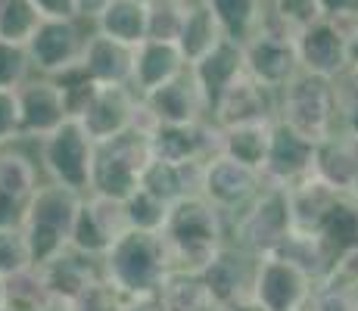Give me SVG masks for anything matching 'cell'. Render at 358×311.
<instances>
[{
	"label": "cell",
	"instance_id": "obj_1",
	"mask_svg": "<svg viewBox=\"0 0 358 311\" xmlns=\"http://www.w3.org/2000/svg\"><path fill=\"white\" fill-rule=\"evenodd\" d=\"M162 240L169 249L171 271L203 274L218 249L231 240V221L206 196H187L171 205Z\"/></svg>",
	"mask_w": 358,
	"mask_h": 311
},
{
	"label": "cell",
	"instance_id": "obj_2",
	"mask_svg": "<svg viewBox=\"0 0 358 311\" xmlns=\"http://www.w3.org/2000/svg\"><path fill=\"white\" fill-rule=\"evenodd\" d=\"M81 199H85L81 193L53 181H44L31 193V199L25 203L22 231L29 240L34 268L50 265L66 249H72V227L78 218Z\"/></svg>",
	"mask_w": 358,
	"mask_h": 311
},
{
	"label": "cell",
	"instance_id": "obj_3",
	"mask_svg": "<svg viewBox=\"0 0 358 311\" xmlns=\"http://www.w3.org/2000/svg\"><path fill=\"white\" fill-rule=\"evenodd\" d=\"M103 280L119 296H150L159 293L171 274L169 249L162 233L125 231L103 255Z\"/></svg>",
	"mask_w": 358,
	"mask_h": 311
},
{
	"label": "cell",
	"instance_id": "obj_4",
	"mask_svg": "<svg viewBox=\"0 0 358 311\" xmlns=\"http://www.w3.org/2000/svg\"><path fill=\"white\" fill-rule=\"evenodd\" d=\"M153 162L147 131L131 128L125 134L103 140L94 150V175H91V193L109 196L125 203L131 193L141 190L143 171Z\"/></svg>",
	"mask_w": 358,
	"mask_h": 311
},
{
	"label": "cell",
	"instance_id": "obj_5",
	"mask_svg": "<svg viewBox=\"0 0 358 311\" xmlns=\"http://www.w3.org/2000/svg\"><path fill=\"white\" fill-rule=\"evenodd\" d=\"M278 122L290 124L302 137L321 143L340 131V106H336L334 81L321 75L299 72L278 94Z\"/></svg>",
	"mask_w": 358,
	"mask_h": 311
},
{
	"label": "cell",
	"instance_id": "obj_6",
	"mask_svg": "<svg viewBox=\"0 0 358 311\" xmlns=\"http://www.w3.org/2000/svg\"><path fill=\"white\" fill-rule=\"evenodd\" d=\"M38 162L44 171V181L63 184L69 190L87 196L91 193V175H94V150L97 143L85 131L78 119H66L57 131L41 137L34 143Z\"/></svg>",
	"mask_w": 358,
	"mask_h": 311
},
{
	"label": "cell",
	"instance_id": "obj_7",
	"mask_svg": "<svg viewBox=\"0 0 358 311\" xmlns=\"http://www.w3.org/2000/svg\"><path fill=\"white\" fill-rule=\"evenodd\" d=\"M293 231V215H290V196L284 187L265 184L262 193L231 218V243L243 246L252 255H268L280 246V240Z\"/></svg>",
	"mask_w": 358,
	"mask_h": 311
},
{
	"label": "cell",
	"instance_id": "obj_8",
	"mask_svg": "<svg viewBox=\"0 0 358 311\" xmlns=\"http://www.w3.org/2000/svg\"><path fill=\"white\" fill-rule=\"evenodd\" d=\"M91 31L94 25L85 22V19H44L38 25V31L31 34V41L25 44L34 75L57 78V75L69 72V68L81 66Z\"/></svg>",
	"mask_w": 358,
	"mask_h": 311
},
{
	"label": "cell",
	"instance_id": "obj_9",
	"mask_svg": "<svg viewBox=\"0 0 358 311\" xmlns=\"http://www.w3.org/2000/svg\"><path fill=\"white\" fill-rule=\"evenodd\" d=\"M243 59H246V72L259 85L271 87L278 94L302 72L299 50H296V34L274 25L271 19L262 25L256 38H250L243 44Z\"/></svg>",
	"mask_w": 358,
	"mask_h": 311
},
{
	"label": "cell",
	"instance_id": "obj_10",
	"mask_svg": "<svg viewBox=\"0 0 358 311\" xmlns=\"http://www.w3.org/2000/svg\"><path fill=\"white\" fill-rule=\"evenodd\" d=\"M262 187H265L262 171L250 168V165H243V162H234L231 156H215L206 162L203 193H199V196H206L231 221L259 196Z\"/></svg>",
	"mask_w": 358,
	"mask_h": 311
},
{
	"label": "cell",
	"instance_id": "obj_11",
	"mask_svg": "<svg viewBox=\"0 0 358 311\" xmlns=\"http://www.w3.org/2000/svg\"><path fill=\"white\" fill-rule=\"evenodd\" d=\"M355 22H336L324 19L312 22L308 29L296 34V50H299V66L308 75H321V78L334 81L349 68V34Z\"/></svg>",
	"mask_w": 358,
	"mask_h": 311
},
{
	"label": "cell",
	"instance_id": "obj_12",
	"mask_svg": "<svg viewBox=\"0 0 358 311\" xmlns=\"http://www.w3.org/2000/svg\"><path fill=\"white\" fill-rule=\"evenodd\" d=\"M128 231V218H125V203L109 196H97L87 193L81 199L78 218L72 227V249L81 255L103 261V255L113 249V243Z\"/></svg>",
	"mask_w": 358,
	"mask_h": 311
},
{
	"label": "cell",
	"instance_id": "obj_13",
	"mask_svg": "<svg viewBox=\"0 0 358 311\" xmlns=\"http://www.w3.org/2000/svg\"><path fill=\"white\" fill-rule=\"evenodd\" d=\"M315 293V280L302 274L296 265L278 255H259L256 289L252 299L268 311H306Z\"/></svg>",
	"mask_w": 358,
	"mask_h": 311
},
{
	"label": "cell",
	"instance_id": "obj_14",
	"mask_svg": "<svg viewBox=\"0 0 358 311\" xmlns=\"http://www.w3.org/2000/svg\"><path fill=\"white\" fill-rule=\"evenodd\" d=\"M150 150L159 162H209L222 156V128L212 119L194 124H156L150 134Z\"/></svg>",
	"mask_w": 358,
	"mask_h": 311
},
{
	"label": "cell",
	"instance_id": "obj_15",
	"mask_svg": "<svg viewBox=\"0 0 358 311\" xmlns=\"http://www.w3.org/2000/svg\"><path fill=\"white\" fill-rule=\"evenodd\" d=\"M256 265H259V255L246 252L243 246L231 243V240L218 249L215 259H212L209 268L203 271V280H206V287H209L215 308L252 299V289H256Z\"/></svg>",
	"mask_w": 358,
	"mask_h": 311
},
{
	"label": "cell",
	"instance_id": "obj_16",
	"mask_svg": "<svg viewBox=\"0 0 358 311\" xmlns=\"http://www.w3.org/2000/svg\"><path fill=\"white\" fill-rule=\"evenodd\" d=\"M137 109H141V96L131 91V85H100L78 122L85 124L94 143H103L134 128Z\"/></svg>",
	"mask_w": 358,
	"mask_h": 311
},
{
	"label": "cell",
	"instance_id": "obj_17",
	"mask_svg": "<svg viewBox=\"0 0 358 311\" xmlns=\"http://www.w3.org/2000/svg\"><path fill=\"white\" fill-rule=\"evenodd\" d=\"M315 156H318V143L302 137L290 124L274 122L271 150H268L262 178H265V184L287 190V187L299 184L302 178L315 175Z\"/></svg>",
	"mask_w": 358,
	"mask_h": 311
},
{
	"label": "cell",
	"instance_id": "obj_18",
	"mask_svg": "<svg viewBox=\"0 0 358 311\" xmlns=\"http://www.w3.org/2000/svg\"><path fill=\"white\" fill-rule=\"evenodd\" d=\"M19 115H22V140L38 143L69 119L63 91L47 75H31L19 87Z\"/></svg>",
	"mask_w": 358,
	"mask_h": 311
},
{
	"label": "cell",
	"instance_id": "obj_19",
	"mask_svg": "<svg viewBox=\"0 0 358 311\" xmlns=\"http://www.w3.org/2000/svg\"><path fill=\"white\" fill-rule=\"evenodd\" d=\"M209 119L218 128H234V124H250V122H278V91L259 85L250 72H243L224 91Z\"/></svg>",
	"mask_w": 358,
	"mask_h": 311
},
{
	"label": "cell",
	"instance_id": "obj_20",
	"mask_svg": "<svg viewBox=\"0 0 358 311\" xmlns=\"http://www.w3.org/2000/svg\"><path fill=\"white\" fill-rule=\"evenodd\" d=\"M41 271H44L47 289H50L59 311H72L103 280L100 261L91 259V255L75 252V249H66L59 259H53L50 265H44Z\"/></svg>",
	"mask_w": 358,
	"mask_h": 311
},
{
	"label": "cell",
	"instance_id": "obj_21",
	"mask_svg": "<svg viewBox=\"0 0 358 311\" xmlns=\"http://www.w3.org/2000/svg\"><path fill=\"white\" fill-rule=\"evenodd\" d=\"M141 100L156 124H194L209 119V109H206V100L199 94L190 68L181 72L178 78H171L169 85L156 87L153 94L141 96Z\"/></svg>",
	"mask_w": 358,
	"mask_h": 311
},
{
	"label": "cell",
	"instance_id": "obj_22",
	"mask_svg": "<svg viewBox=\"0 0 358 311\" xmlns=\"http://www.w3.org/2000/svg\"><path fill=\"white\" fill-rule=\"evenodd\" d=\"M243 72H246L243 44H237V41H231V38L218 41L206 57H199L194 66H190V75H194L199 94H203L209 115H212V109L218 106V100L224 96V91H228Z\"/></svg>",
	"mask_w": 358,
	"mask_h": 311
},
{
	"label": "cell",
	"instance_id": "obj_23",
	"mask_svg": "<svg viewBox=\"0 0 358 311\" xmlns=\"http://www.w3.org/2000/svg\"><path fill=\"white\" fill-rule=\"evenodd\" d=\"M187 59H184L181 47L175 41H141L134 47V75H131V91L137 96L153 94L156 87L169 85L181 72H187Z\"/></svg>",
	"mask_w": 358,
	"mask_h": 311
},
{
	"label": "cell",
	"instance_id": "obj_24",
	"mask_svg": "<svg viewBox=\"0 0 358 311\" xmlns=\"http://www.w3.org/2000/svg\"><path fill=\"white\" fill-rule=\"evenodd\" d=\"M315 175L343 196H358V137L349 131H334L327 140H321Z\"/></svg>",
	"mask_w": 358,
	"mask_h": 311
},
{
	"label": "cell",
	"instance_id": "obj_25",
	"mask_svg": "<svg viewBox=\"0 0 358 311\" xmlns=\"http://www.w3.org/2000/svg\"><path fill=\"white\" fill-rule=\"evenodd\" d=\"M81 68L91 75L97 85H131L134 75V47L122 44L115 38H106L100 31H91L85 44Z\"/></svg>",
	"mask_w": 358,
	"mask_h": 311
},
{
	"label": "cell",
	"instance_id": "obj_26",
	"mask_svg": "<svg viewBox=\"0 0 358 311\" xmlns=\"http://www.w3.org/2000/svg\"><path fill=\"white\" fill-rule=\"evenodd\" d=\"M44 184V171L38 162V150L31 140H13L0 147V193L29 203L31 193Z\"/></svg>",
	"mask_w": 358,
	"mask_h": 311
},
{
	"label": "cell",
	"instance_id": "obj_27",
	"mask_svg": "<svg viewBox=\"0 0 358 311\" xmlns=\"http://www.w3.org/2000/svg\"><path fill=\"white\" fill-rule=\"evenodd\" d=\"M203 171H206V162L175 165V162H159V159H153V162L147 165V171H143L141 187L147 193H153V196H159L162 203L175 205V203H181V199L203 193Z\"/></svg>",
	"mask_w": 358,
	"mask_h": 311
},
{
	"label": "cell",
	"instance_id": "obj_28",
	"mask_svg": "<svg viewBox=\"0 0 358 311\" xmlns=\"http://www.w3.org/2000/svg\"><path fill=\"white\" fill-rule=\"evenodd\" d=\"M268 255H278V259L290 261V265H296L302 274H308L315 283L327 280L330 274H334L336 259H340V255L327 246V240L321 237V233L296 231V227L287 233L284 240H280V246L274 249V252H268Z\"/></svg>",
	"mask_w": 358,
	"mask_h": 311
},
{
	"label": "cell",
	"instance_id": "obj_29",
	"mask_svg": "<svg viewBox=\"0 0 358 311\" xmlns=\"http://www.w3.org/2000/svg\"><path fill=\"white\" fill-rule=\"evenodd\" d=\"M287 196H290V215L296 231H312L318 233L324 218L330 215L336 203H340L343 193H336L327 181H321L318 175L302 178L299 184L287 187Z\"/></svg>",
	"mask_w": 358,
	"mask_h": 311
},
{
	"label": "cell",
	"instance_id": "obj_30",
	"mask_svg": "<svg viewBox=\"0 0 358 311\" xmlns=\"http://www.w3.org/2000/svg\"><path fill=\"white\" fill-rule=\"evenodd\" d=\"M94 31L137 47L150 38V0H109V6L94 19Z\"/></svg>",
	"mask_w": 358,
	"mask_h": 311
},
{
	"label": "cell",
	"instance_id": "obj_31",
	"mask_svg": "<svg viewBox=\"0 0 358 311\" xmlns=\"http://www.w3.org/2000/svg\"><path fill=\"white\" fill-rule=\"evenodd\" d=\"M274 122H250L222 128V156H231L234 162H243L250 168H265L268 150H271Z\"/></svg>",
	"mask_w": 358,
	"mask_h": 311
},
{
	"label": "cell",
	"instance_id": "obj_32",
	"mask_svg": "<svg viewBox=\"0 0 358 311\" xmlns=\"http://www.w3.org/2000/svg\"><path fill=\"white\" fill-rule=\"evenodd\" d=\"M206 3L215 13L224 38L237 41V44L256 38L262 25L268 22V0H206Z\"/></svg>",
	"mask_w": 358,
	"mask_h": 311
},
{
	"label": "cell",
	"instance_id": "obj_33",
	"mask_svg": "<svg viewBox=\"0 0 358 311\" xmlns=\"http://www.w3.org/2000/svg\"><path fill=\"white\" fill-rule=\"evenodd\" d=\"M218 41H224V31H222V25H218L215 13L209 10L206 0H194L187 10V19H184L181 38H178V47H181L187 66H194L199 57H206Z\"/></svg>",
	"mask_w": 358,
	"mask_h": 311
},
{
	"label": "cell",
	"instance_id": "obj_34",
	"mask_svg": "<svg viewBox=\"0 0 358 311\" xmlns=\"http://www.w3.org/2000/svg\"><path fill=\"white\" fill-rule=\"evenodd\" d=\"M159 296L169 305V311H215V302H212V293L206 287L203 274L171 271L162 283Z\"/></svg>",
	"mask_w": 358,
	"mask_h": 311
},
{
	"label": "cell",
	"instance_id": "obj_35",
	"mask_svg": "<svg viewBox=\"0 0 358 311\" xmlns=\"http://www.w3.org/2000/svg\"><path fill=\"white\" fill-rule=\"evenodd\" d=\"M318 233L336 255L358 249V196H340V203L330 209Z\"/></svg>",
	"mask_w": 358,
	"mask_h": 311
},
{
	"label": "cell",
	"instance_id": "obj_36",
	"mask_svg": "<svg viewBox=\"0 0 358 311\" xmlns=\"http://www.w3.org/2000/svg\"><path fill=\"white\" fill-rule=\"evenodd\" d=\"M171 205L162 203L159 196L147 193L141 187L137 193H131L125 199V218H128V231H143V233H162L169 224Z\"/></svg>",
	"mask_w": 358,
	"mask_h": 311
},
{
	"label": "cell",
	"instance_id": "obj_37",
	"mask_svg": "<svg viewBox=\"0 0 358 311\" xmlns=\"http://www.w3.org/2000/svg\"><path fill=\"white\" fill-rule=\"evenodd\" d=\"M41 22H44V19H41V13L31 6V0H3V3H0V41L29 44Z\"/></svg>",
	"mask_w": 358,
	"mask_h": 311
},
{
	"label": "cell",
	"instance_id": "obj_38",
	"mask_svg": "<svg viewBox=\"0 0 358 311\" xmlns=\"http://www.w3.org/2000/svg\"><path fill=\"white\" fill-rule=\"evenodd\" d=\"M190 3L194 0H150V38L178 44Z\"/></svg>",
	"mask_w": 358,
	"mask_h": 311
},
{
	"label": "cell",
	"instance_id": "obj_39",
	"mask_svg": "<svg viewBox=\"0 0 358 311\" xmlns=\"http://www.w3.org/2000/svg\"><path fill=\"white\" fill-rule=\"evenodd\" d=\"M268 19L280 29L299 34L321 19V3L318 0H268Z\"/></svg>",
	"mask_w": 358,
	"mask_h": 311
},
{
	"label": "cell",
	"instance_id": "obj_40",
	"mask_svg": "<svg viewBox=\"0 0 358 311\" xmlns=\"http://www.w3.org/2000/svg\"><path fill=\"white\" fill-rule=\"evenodd\" d=\"M34 75L31 57L25 44L0 41V91H19Z\"/></svg>",
	"mask_w": 358,
	"mask_h": 311
},
{
	"label": "cell",
	"instance_id": "obj_41",
	"mask_svg": "<svg viewBox=\"0 0 358 311\" xmlns=\"http://www.w3.org/2000/svg\"><path fill=\"white\" fill-rule=\"evenodd\" d=\"M25 268H31V252L22 224L0 227V280H10Z\"/></svg>",
	"mask_w": 358,
	"mask_h": 311
},
{
	"label": "cell",
	"instance_id": "obj_42",
	"mask_svg": "<svg viewBox=\"0 0 358 311\" xmlns=\"http://www.w3.org/2000/svg\"><path fill=\"white\" fill-rule=\"evenodd\" d=\"M59 85V91H63V100H66V113H69V119H78L81 113H85V106L91 103V96L97 94V81L91 78V75L85 72L81 66H75V68H69V72L63 75H57L53 78Z\"/></svg>",
	"mask_w": 358,
	"mask_h": 311
},
{
	"label": "cell",
	"instance_id": "obj_43",
	"mask_svg": "<svg viewBox=\"0 0 358 311\" xmlns=\"http://www.w3.org/2000/svg\"><path fill=\"white\" fill-rule=\"evenodd\" d=\"M334 94L336 106H340V131L358 137V72L346 68L343 75L334 78Z\"/></svg>",
	"mask_w": 358,
	"mask_h": 311
},
{
	"label": "cell",
	"instance_id": "obj_44",
	"mask_svg": "<svg viewBox=\"0 0 358 311\" xmlns=\"http://www.w3.org/2000/svg\"><path fill=\"white\" fill-rule=\"evenodd\" d=\"M306 311H358L355 287H346V283H336V280L315 283L312 302H308Z\"/></svg>",
	"mask_w": 358,
	"mask_h": 311
},
{
	"label": "cell",
	"instance_id": "obj_45",
	"mask_svg": "<svg viewBox=\"0 0 358 311\" xmlns=\"http://www.w3.org/2000/svg\"><path fill=\"white\" fill-rule=\"evenodd\" d=\"M22 137V115H19V94L0 91V147Z\"/></svg>",
	"mask_w": 358,
	"mask_h": 311
},
{
	"label": "cell",
	"instance_id": "obj_46",
	"mask_svg": "<svg viewBox=\"0 0 358 311\" xmlns=\"http://www.w3.org/2000/svg\"><path fill=\"white\" fill-rule=\"evenodd\" d=\"M72 311H122V296L106 280H100Z\"/></svg>",
	"mask_w": 358,
	"mask_h": 311
},
{
	"label": "cell",
	"instance_id": "obj_47",
	"mask_svg": "<svg viewBox=\"0 0 358 311\" xmlns=\"http://www.w3.org/2000/svg\"><path fill=\"white\" fill-rule=\"evenodd\" d=\"M41 19H81L78 0H31Z\"/></svg>",
	"mask_w": 358,
	"mask_h": 311
},
{
	"label": "cell",
	"instance_id": "obj_48",
	"mask_svg": "<svg viewBox=\"0 0 358 311\" xmlns=\"http://www.w3.org/2000/svg\"><path fill=\"white\" fill-rule=\"evenodd\" d=\"M321 16L336 22H358V0H318Z\"/></svg>",
	"mask_w": 358,
	"mask_h": 311
},
{
	"label": "cell",
	"instance_id": "obj_49",
	"mask_svg": "<svg viewBox=\"0 0 358 311\" xmlns=\"http://www.w3.org/2000/svg\"><path fill=\"white\" fill-rule=\"evenodd\" d=\"M22 218H25V203L0 193V227H16L22 224Z\"/></svg>",
	"mask_w": 358,
	"mask_h": 311
},
{
	"label": "cell",
	"instance_id": "obj_50",
	"mask_svg": "<svg viewBox=\"0 0 358 311\" xmlns=\"http://www.w3.org/2000/svg\"><path fill=\"white\" fill-rule=\"evenodd\" d=\"M122 311H169L159 293L150 296H122Z\"/></svg>",
	"mask_w": 358,
	"mask_h": 311
},
{
	"label": "cell",
	"instance_id": "obj_51",
	"mask_svg": "<svg viewBox=\"0 0 358 311\" xmlns=\"http://www.w3.org/2000/svg\"><path fill=\"white\" fill-rule=\"evenodd\" d=\"M106 6H109V0H78L81 19H85V22H91V25H94V19H97L103 10H106Z\"/></svg>",
	"mask_w": 358,
	"mask_h": 311
},
{
	"label": "cell",
	"instance_id": "obj_52",
	"mask_svg": "<svg viewBox=\"0 0 358 311\" xmlns=\"http://www.w3.org/2000/svg\"><path fill=\"white\" fill-rule=\"evenodd\" d=\"M215 311H268L265 305H259L256 299H246V302H234V305H222Z\"/></svg>",
	"mask_w": 358,
	"mask_h": 311
},
{
	"label": "cell",
	"instance_id": "obj_53",
	"mask_svg": "<svg viewBox=\"0 0 358 311\" xmlns=\"http://www.w3.org/2000/svg\"><path fill=\"white\" fill-rule=\"evenodd\" d=\"M349 68L358 72V22L352 25V34H349Z\"/></svg>",
	"mask_w": 358,
	"mask_h": 311
},
{
	"label": "cell",
	"instance_id": "obj_54",
	"mask_svg": "<svg viewBox=\"0 0 358 311\" xmlns=\"http://www.w3.org/2000/svg\"><path fill=\"white\" fill-rule=\"evenodd\" d=\"M0 311H25V308L13 305V302H10V299H3V296H0Z\"/></svg>",
	"mask_w": 358,
	"mask_h": 311
},
{
	"label": "cell",
	"instance_id": "obj_55",
	"mask_svg": "<svg viewBox=\"0 0 358 311\" xmlns=\"http://www.w3.org/2000/svg\"><path fill=\"white\" fill-rule=\"evenodd\" d=\"M0 296H3V280H0Z\"/></svg>",
	"mask_w": 358,
	"mask_h": 311
},
{
	"label": "cell",
	"instance_id": "obj_56",
	"mask_svg": "<svg viewBox=\"0 0 358 311\" xmlns=\"http://www.w3.org/2000/svg\"><path fill=\"white\" fill-rule=\"evenodd\" d=\"M355 302H358V287H355Z\"/></svg>",
	"mask_w": 358,
	"mask_h": 311
},
{
	"label": "cell",
	"instance_id": "obj_57",
	"mask_svg": "<svg viewBox=\"0 0 358 311\" xmlns=\"http://www.w3.org/2000/svg\"><path fill=\"white\" fill-rule=\"evenodd\" d=\"M0 3H3V0H0Z\"/></svg>",
	"mask_w": 358,
	"mask_h": 311
}]
</instances>
